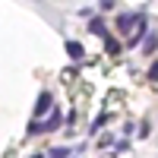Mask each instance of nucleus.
Here are the masks:
<instances>
[{
	"label": "nucleus",
	"instance_id": "obj_1",
	"mask_svg": "<svg viewBox=\"0 0 158 158\" xmlns=\"http://www.w3.org/2000/svg\"><path fill=\"white\" fill-rule=\"evenodd\" d=\"M139 22H142V13H123V16H117V29H120L123 38H130Z\"/></svg>",
	"mask_w": 158,
	"mask_h": 158
},
{
	"label": "nucleus",
	"instance_id": "obj_2",
	"mask_svg": "<svg viewBox=\"0 0 158 158\" xmlns=\"http://www.w3.org/2000/svg\"><path fill=\"white\" fill-rule=\"evenodd\" d=\"M51 104H54V98H51V92H41V95H38V101H35V114H32V117L38 120V117H41V114H44V111L51 108Z\"/></svg>",
	"mask_w": 158,
	"mask_h": 158
},
{
	"label": "nucleus",
	"instance_id": "obj_3",
	"mask_svg": "<svg viewBox=\"0 0 158 158\" xmlns=\"http://www.w3.org/2000/svg\"><path fill=\"white\" fill-rule=\"evenodd\" d=\"M146 35H149V32H146V16H142V22L136 25V32H133V35L127 38V48H139V41H142Z\"/></svg>",
	"mask_w": 158,
	"mask_h": 158
},
{
	"label": "nucleus",
	"instance_id": "obj_4",
	"mask_svg": "<svg viewBox=\"0 0 158 158\" xmlns=\"http://www.w3.org/2000/svg\"><path fill=\"white\" fill-rule=\"evenodd\" d=\"M63 123V117H60V111H51V117L41 123V133H54V130Z\"/></svg>",
	"mask_w": 158,
	"mask_h": 158
},
{
	"label": "nucleus",
	"instance_id": "obj_5",
	"mask_svg": "<svg viewBox=\"0 0 158 158\" xmlns=\"http://www.w3.org/2000/svg\"><path fill=\"white\" fill-rule=\"evenodd\" d=\"M63 48H67V54H70L73 60H82V57H85V51H82V44H79V41H67Z\"/></svg>",
	"mask_w": 158,
	"mask_h": 158
},
{
	"label": "nucleus",
	"instance_id": "obj_6",
	"mask_svg": "<svg viewBox=\"0 0 158 158\" xmlns=\"http://www.w3.org/2000/svg\"><path fill=\"white\" fill-rule=\"evenodd\" d=\"M89 32H92V35H101V38H108V29H104V19H92V22H89Z\"/></svg>",
	"mask_w": 158,
	"mask_h": 158
},
{
	"label": "nucleus",
	"instance_id": "obj_7",
	"mask_svg": "<svg viewBox=\"0 0 158 158\" xmlns=\"http://www.w3.org/2000/svg\"><path fill=\"white\" fill-rule=\"evenodd\" d=\"M104 51H108V54H117V51H120V41H114V38L108 35L104 38Z\"/></svg>",
	"mask_w": 158,
	"mask_h": 158
},
{
	"label": "nucleus",
	"instance_id": "obj_8",
	"mask_svg": "<svg viewBox=\"0 0 158 158\" xmlns=\"http://www.w3.org/2000/svg\"><path fill=\"white\" fill-rule=\"evenodd\" d=\"M155 48H158V38H155V35H146V44H142V51H146V54H152Z\"/></svg>",
	"mask_w": 158,
	"mask_h": 158
},
{
	"label": "nucleus",
	"instance_id": "obj_9",
	"mask_svg": "<svg viewBox=\"0 0 158 158\" xmlns=\"http://www.w3.org/2000/svg\"><path fill=\"white\" fill-rule=\"evenodd\" d=\"M104 123H108V114H101V117H98V120H95V123H92V133H98V130H101Z\"/></svg>",
	"mask_w": 158,
	"mask_h": 158
},
{
	"label": "nucleus",
	"instance_id": "obj_10",
	"mask_svg": "<svg viewBox=\"0 0 158 158\" xmlns=\"http://www.w3.org/2000/svg\"><path fill=\"white\" fill-rule=\"evenodd\" d=\"M67 155H70L67 149H51V158H67Z\"/></svg>",
	"mask_w": 158,
	"mask_h": 158
},
{
	"label": "nucleus",
	"instance_id": "obj_11",
	"mask_svg": "<svg viewBox=\"0 0 158 158\" xmlns=\"http://www.w3.org/2000/svg\"><path fill=\"white\" fill-rule=\"evenodd\" d=\"M149 79H155V82H158V63H152V67H149Z\"/></svg>",
	"mask_w": 158,
	"mask_h": 158
},
{
	"label": "nucleus",
	"instance_id": "obj_12",
	"mask_svg": "<svg viewBox=\"0 0 158 158\" xmlns=\"http://www.w3.org/2000/svg\"><path fill=\"white\" fill-rule=\"evenodd\" d=\"M101 6H104V10H108V6H114V0H101Z\"/></svg>",
	"mask_w": 158,
	"mask_h": 158
},
{
	"label": "nucleus",
	"instance_id": "obj_13",
	"mask_svg": "<svg viewBox=\"0 0 158 158\" xmlns=\"http://www.w3.org/2000/svg\"><path fill=\"white\" fill-rule=\"evenodd\" d=\"M32 158H41V155H32Z\"/></svg>",
	"mask_w": 158,
	"mask_h": 158
}]
</instances>
